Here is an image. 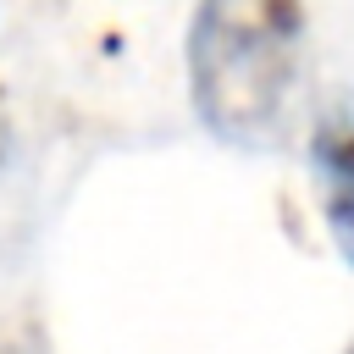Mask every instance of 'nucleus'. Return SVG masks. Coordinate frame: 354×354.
<instances>
[{
	"label": "nucleus",
	"mask_w": 354,
	"mask_h": 354,
	"mask_svg": "<svg viewBox=\"0 0 354 354\" xmlns=\"http://www.w3.org/2000/svg\"><path fill=\"white\" fill-rule=\"evenodd\" d=\"M304 0H194L188 100L227 149H277L304 77Z\"/></svg>",
	"instance_id": "1"
},
{
	"label": "nucleus",
	"mask_w": 354,
	"mask_h": 354,
	"mask_svg": "<svg viewBox=\"0 0 354 354\" xmlns=\"http://www.w3.org/2000/svg\"><path fill=\"white\" fill-rule=\"evenodd\" d=\"M310 177L321 199V221L332 232V249L354 271V116L326 111L310 133Z\"/></svg>",
	"instance_id": "2"
},
{
	"label": "nucleus",
	"mask_w": 354,
	"mask_h": 354,
	"mask_svg": "<svg viewBox=\"0 0 354 354\" xmlns=\"http://www.w3.org/2000/svg\"><path fill=\"white\" fill-rule=\"evenodd\" d=\"M0 354H17V348H6V343H0Z\"/></svg>",
	"instance_id": "3"
},
{
	"label": "nucleus",
	"mask_w": 354,
	"mask_h": 354,
	"mask_svg": "<svg viewBox=\"0 0 354 354\" xmlns=\"http://www.w3.org/2000/svg\"><path fill=\"white\" fill-rule=\"evenodd\" d=\"M348 354H354V348H348Z\"/></svg>",
	"instance_id": "4"
}]
</instances>
